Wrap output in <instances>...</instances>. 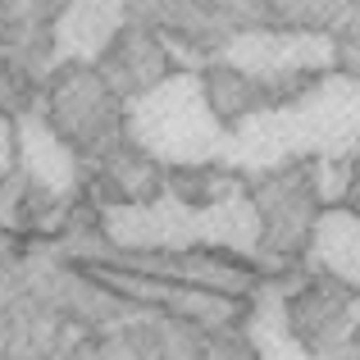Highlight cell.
<instances>
[{"label": "cell", "instance_id": "cell-1", "mask_svg": "<svg viewBox=\"0 0 360 360\" xmlns=\"http://www.w3.org/2000/svg\"><path fill=\"white\" fill-rule=\"evenodd\" d=\"M360 155V78L328 73L283 105L246 110L229 123L224 169L269 174L288 160H356Z\"/></svg>", "mask_w": 360, "mask_h": 360}, {"label": "cell", "instance_id": "cell-2", "mask_svg": "<svg viewBox=\"0 0 360 360\" xmlns=\"http://www.w3.org/2000/svg\"><path fill=\"white\" fill-rule=\"evenodd\" d=\"M101 229L110 251H238L260 255L264 214L238 183H224L214 201L196 205L178 192L155 201H110L101 205Z\"/></svg>", "mask_w": 360, "mask_h": 360}, {"label": "cell", "instance_id": "cell-3", "mask_svg": "<svg viewBox=\"0 0 360 360\" xmlns=\"http://www.w3.org/2000/svg\"><path fill=\"white\" fill-rule=\"evenodd\" d=\"M123 123L137 150L178 169L219 165L224 141H229V123L219 119L201 73H169L141 87L123 105Z\"/></svg>", "mask_w": 360, "mask_h": 360}, {"label": "cell", "instance_id": "cell-4", "mask_svg": "<svg viewBox=\"0 0 360 360\" xmlns=\"http://www.w3.org/2000/svg\"><path fill=\"white\" fill-rule=\"evenodd\" d=\"M333 55V41L319 32H238L224 46V64L255 82H283L315 69L324 73Z\"/></svg>", "mask_w": 360, "mask_h": 360}, {"label": "cell", "instance_id": "cell-5", "mask_svg": "<svg viewBox=\"0 0 360 360\" xmlns=\"http://www.w3.org/2000/svg\"><path fill=\"white\" fill-rule=\"evenodd\" d=\"M101 260L132 269V274H146V278L178 283V288L219 292V297H233V301H242L255 288L251 269H238V264L219 260L210 251H101Z\"/></svg>", "mask_w": 360, "mask_h": 360}, {"label": "cell", "instance_id": "cell-6", "mask_svg": "<svg viewBox=\"0 0 360 360\" xmlns=\"http://www.w3.org/2000/svg\"><path fill=\"white\" fill-rule=\"evenodd\" d=\"M82 269L91 274L96 283L123 292L132 301H150L160 310H174V315H187V319H229L238 310L233 297H219V292H201V288H178V283H165V278H146V274H132V269H119V264H105V260H82Z\"/></svg>", "mask_w": 360, "mask_h": 360}, {"label": "cell", "instance_id": "cell-7", "mask_svg": "<svg viewBox=\"0 0 360 360\" xmlns=\"http://www.w3.org/2000/svg\"><path fill=\"white\" fill-rule=\"evenodd\" d=\"M123 27V0H69L55 18V60L69 64H96L119 41Z\"/></svg>", "mask_w": 360, "mask_h": 360}, {"label": "cell", "instance_id": "cell-8", "mask_svg": "<svg viewBox=\"0 0 360 360\" xmlns=\"http://www.w3.org/2000/svg\"><path fill=\"white\" fill-rule=\"evenodd\" d=\"M14 141H18V160H23L27 187H37V192H46V196H69L73 192L78 165H73V150L64 146L60 128H51V123L27 115V119L14 123Z\"/></svg>", "mask_w": 360, "mask_h": 360}, {"label": "cell", "instance_id": "cell-9", "mask_svg": "<svg viewBox=\"0 0 360 360\" xmlns=\"http://www.w3.org/2000/svg\"><path fill=\"white\" fill-rule=\"evenodd\" d=\"M310 264L360 292V214L356 210L333 205V210L315 214V224H310Z\"/></svg>", "mask_w": 360, "mask_h": 360}, {"label": "cell", "instance_id": "cell-10", "mask_svg": "<svg viewBox=\"0 0 360 360\" xmlns=\"http://www.w3.org/2000/svg\"><path fill=\"white\" fill-rule=\"evenodd\" d=\"M246 338H251L255 356L260 360H324L315 356L288 324V301H283L278 283H264L251 301V315H246Z\"/></svg>", "mask_w": 360, "mask_h": 360}, {"label": "cell", "instance_id": "cell-11", "mask_svg": "<svg viewBox=\"0 0 360 360\" xmlns=\"http://www.w3.org/2000/svg\"><path fill=\"white\" fill-rule=\"evenodd\" d=\"M347 183H352V160H315V192L328 210L342 201Z\"/></svg>", "mask_w": 360, "mask_h": 360}, {"label": "cell", "instance_id": "cell-12", "mask_svg": "<svg viewBox=\"0 0 360 360\" xmlns=\"http://www.w3.org/2000/svg\"><path fill=\"white\" fill-rule=\"evenodd\" d=\"M14 150H18V141H14V123L0 115V187H5V178H9V174H14Z\"/></svg>", "mask_w": 360, "mask_h": 360}]
</instances>
